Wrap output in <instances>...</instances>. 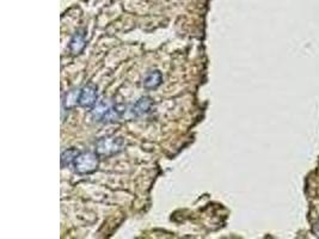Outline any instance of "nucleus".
Returning a JSON list of instances; mask_svg holds the SVG:
<instances>
[{
  "mask_svg": "<svg viewBox=\"0 0 319 239\" xmlns=\"http://www.w3.org/2000/svg\"><path fill=\"white\" fill-rule=\"evenodd\" d=\"M80 151L77 148H68L61 153V167H67L73 165L74 160H76L77 156L79 155Z\"/></svg>",
  "mask_w": 319,
  "mask_h": 239,
  "instance_id": "obj_10",
  "label": "nucleus"
},
{
  "mask_svg": "<svg viewBox=\"0 0 319 239\" xmlns=\"http://www.w3.org/2000/svg\"><path fill=\"white\" fill-rule=\"evenodd\" d=\"M152 106H153L152 98L147 97V96L146 97H141L135 104H134L133 108H132V114L136 117L142 116V115L147 114V112L151 110Z\"/></svg>",
  "mask_w": 319,
  "mask_h": 239,
  "instance_id": "obj_7",
  "label": "nucleus"
},
{
  "mask_svg": "<svg viewBox=\"0 0 319 239\" xmlns=\"http://www.w3.org/2000/svg\"><path fill=\"white\" fill-rule=\"evenodd\" d=\"M85 46H86L85 34H82V31H77L70 42V52L73 55H78L81 53Z\"/></svg>",
  "mask_w": 319,
  "mask_h": 239,
  "instance_id": "obj_8",
  "label": "nucleus"
},
{
  "mask_svg": "<svg viewBox=\"0 0 319 239\" xmlns=\"http://www.w3.org/2000/svg\"><path fill=\"white\" fill-rule=\"evenodd\" d=\"M126 146L125 139L121 136H106L96 142V152L100 157H111L122 152Z\"/></svg>",
  "mask_w": 319,
  "mask_h": 239,
  "instance_id": "obj_2",
  "label": "nucleus"
},
{
  "mask_svg": "<svg viewBox=\"0 0 319 239\" xmlns=\"http://www.w3.org/2000/svg\"><path fill=\"white\" fill-rule=\"evenodd\" d=\"M112 104L114 103L109 100H103V101L98 102V103L93 106L92 110H91L92 119L95 121H97V122H104L106 115H108L110 109H111Z\"/></svg>",
  "mask_w": 319,
  "mask_h": 239,
  "instance_id": "obj_4",
  "label": "nucleus"
},
{
  "mask_svg": "<svg viewBox=\"0 0 319 239\" xmlns=\"http://www.w3.org/2000/svg\"><path fill=\"white\" fill-rule=\"evenodd\" d=\"M97 100H98L97 86L91 83L85 85V86L81 89L80 100H79V106H80L81 108H85V109L93 108V106L97 104Z\"/></svg>",
  "mask_w": 319,
  "mask_h": 239,
  "instance_id": "obj_3",
  "label": "nucleus"
},
{
  "mask_svg": "<svg viewBox=\"0 0 319 239\" xmlns=\"http://www.w3.org/2000/svg\"><path fill=\"white\" fill-rule=\"evenodd\" d=\"M100 166V155L91 151H82L77 156L73 163L74 171L78 175L93 174Z\"/></svg>",
  "mask_w": 319,
  "mask_h": 239,
  "instance_id": "obj_1",
  "label": "nucleus"
},
{
  "mask_svg": "<svg viewBox=\"0 0 319 239\" xmlns=\"http://www.w3.org/2000/svg\"><path fill=\"white\" fill-rule=\"evenodd\" d=\"M126 106L123 104H112L111 109L106 115L104 122H115V121L120 120L122 117V115L125 114Z\"/></svg>",
  "mask_w": 319,
  "mask_h": 239,
  "instance_id": "obj_9",
  "label": "nucleus"
},
{
  "mask_svg": "<svg viewBox=\"0 0 319 239\" xmlns=\"http://www.w3.org/2000/svg\"><path fill=\"white\" fill-rule=\"evenodd\" d=\"M161 83H163V74L160 71L152 70L145 76L144 80H142V86L146 90H155L160 86Z\"/></svg>",
  "mask_w": 319,
  "mask_h": 239,
  "instance_id": "obj_5",
  "label": "nucleus"
},
{
  "mask_svg": "<svg viewBox=\"0 0 319 239\" xmlns=\"http://www.w3.org/2000/svg\"><path fill=\"white\" fill-rule=\"evenodd\" d=\"M81 89H72L68 92L65 93L64 98H62V108L65 110H71V109L76 108L79 106V100H80Z\"/></svg>",
  "mask_w": 319,
  "mask_h": 239,
  "instance_id": "obj_6",
  "label": "nucleus"
},
{
  "mask_svg": "<svg viewBox=\"0 0 319 239\" xmlns=\"http://www.w3.org/2000/svg\"><path fill=\"white\" fill-rule=\"evenodd\" d=\"M318 230H319V220H318Z\"/></svg>",
  "mask_w": 319,
  "mask_h": 239,
  "instance_id": "obj_11",
  "label": "nucleus"
}]
</instances>
